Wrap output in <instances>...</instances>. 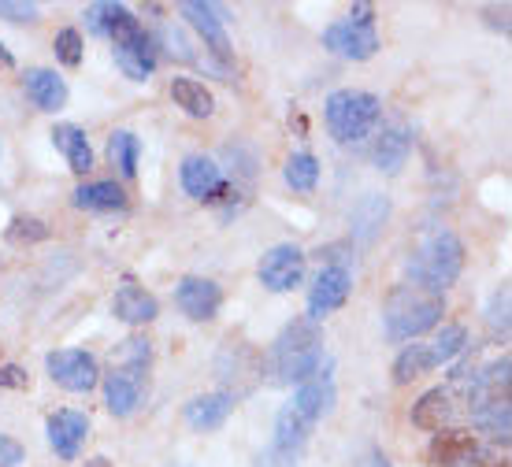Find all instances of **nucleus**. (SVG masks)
I'll list each match as a JSON object with an SVG mask.
<instances>
[{"mask_svg": "<svg viewBox=\"0 0 512 467\" xmlns=\"http://www.w3.org/2000/svg\"><path fill=\"white\" fill-rule=\"evenodd\" d=\"M175 304H179V312L190 323H208V319L219 316V308H223V290H219V282L212 278H201V275H186L175 286Z\"/></svg>", "mask_w": 512, "mask_h": 467, "instance_id": "dca6fc26", "label": "nucleus"}, {"mask_svg": "<svg viewBox=\"0 0 512 467\" xmlns=\"http://www.w3.org/2000/svg\"><path fill=\"white\" fill-rule=\"evenodd\" d=\"M49 223L38 219V215H15L8 230H4V238L12 241V245H38V241H49Z\"/></svg>", "mask_w": 512, "mask_h": 467, "instance_id": "473e14b6", "label": "nucleus"}, {"mask_svg": "<svg viewBox=\"0 0 512 467\" xmlns=\"http://www.w3.org/2000/svg\"><path fill=\"white\" fill-rule=\"evenodd\" d=\"M130 15L127 4H116V0H97L86 8V23H90L93 34H101V38H112L116 34V26L123 23Z\"/></svg>", "mask_w": 512, "mask_h": 467, "instance_id": "7c9ffc66", "label": "nucleus"}, {"mask_svg": "<svg viewBox=\"0 0 512 467\" xmlns=\"http://www.w3.org/2000/svg\"><path fill=\"white\" fill-rule=\"evenodd\" d=\"M412 286H420L427 293H442L461 278L464 271V241L449 227H435L420 234V241L412 245L409 260H405Z\"/></svg>", "mask_w": 512, "mask_h": 467, "instance_id": "f03ea898", "label": "nucleus"}, {"mask_svg": "<svg viewBox=\"0 0 512 467\" xmlns=\"http://www.w3.org/2000/svg\"><path fill=\"white\" fill-rule=\"evenodd\" d=\"M171 101L175 108L190 115V119H212L216 115V97H212V89L205 82H197V78H171Z\"/></svg>", "mask_w": 512, "mask_h": 467, "instance_id": "a878e982", "label": "nucleus"}, {"mask_svg": "<svg viewBox=\"0 0 512 467\" xmlns=\"http://www.w3.org/2000/svg\"><path fill=\"white\" fill-rule=\"evenodd\" d=\"M427 456L435 467H475V456H479V438L472 430L449 427L438 430L431 445H427Z\"/></svg>", "mask_w": 512, "mask_h": 467, "instance_id": "a211bd4d", "label": "nucleus"}, {"mask_svg": "<svg viewBox=\"0 0 512 467\" xmlns=\"http://www.w3.org/2000/svg\"><path fill=\"white\" fill-rule=\"evenodd\" d=\"M305 249L294 245V241H282V245H271L268 253L260 256L256 264V278L260 286L271 293H290L305 282Z\"/></svg>", "mask_w": 512, "mask_h": 467, "instance_id": "0eeeda50", "label": "nucleus"}, {"mask_svg": "<svg viewBox=\"0 0 512 467\" xmlns=\"http://www.w3.org/2000/svg\"><path fill=\"white\" fill-rule=\"evenodd\" d=\"M360 467H394L390 460H386V453L383 449H368V456L360 460Z\"/></svg>", "mask_w": 512, "mask_h": 467, "instance_id": "a19ab883", "label": "nucleus"}, {"mask_svg": "<svg viewBox=\"0 0 512 467\" xmlns=\"http://www.w3.org/2000/svg\"><path fill=\"white\" fill-rule=\"evenodd\" d=\"M75 208L82 212H97V215H112L127 208V190L112 182V178H101V182H82L75 193Z\"/></svg>", "mask_w": 512, "mask_h": 467, "instance_id": "4be33fe9", "label": "nucleus"}, {"mask_svg": "<svg viewBox=\"0 0 512 467\" xmlns=\"http://www.w3.org/2000/svg\"><path fill=\"white\" fill-rule=\"evenodd\" d=\"M234 412V397L227 390H216V393H201V397H193L186 404V423L193 430H219L227 423V416Z\"/></svg>", "mask_w": 512, "mask_h": 467, "instance_id": "b1692460", "label": "nucleus"}, {"mask_svg": "<svg viewBox=\"0 0 512 467\" xmlns=\"http://www.w3.org/2000/svg\"><path fill=\"white\" fill-rule=\"evenodd\" d=\"M323 45L334 56H342V60L364 64L379 52V30H375V23H349V19H342V23H331L323 30Z\"/></svg>", "mask_w": 512, "mask_h": 467, "instance_id": "2eb2a0df", "label": "nucleus"}, {"mask_svg": "<svg viewBox=\"0 0 512 467\" xmlns=\"http://www.w3.org/2000/svg\"><path fill=\"white\" fill-rule=\"evenodd\" d=\"M149 353L153 349L145 338H127L123 341V364L101 375L104 404H108L112 416L127 419L141 408L145 393H149Z\"/></svg>", "mask_w": 512, "mask_h": 467, "instance_id": "20e7f679", "label": "nucleus"}, {"mask_svg": "<svg viewBox=\"0 0 512 467\" xmlns=\"http://www.w3.org/2000/svg\"><path fill=\"white\" fill-rule=\"evenodd\" d=\"M349 293H353V271L346 264H327L316 275L312 282V290H308V316L312 323H323L327 316H334L342 304L349 301Z\"/></svg>", "mask_w": 512, "mask_h": 467, "instance_id": "ddd939ff", "label": "nucleus"}, {"mask_svg": "<svg viewBox=\"0 0 512 467\" xmlns=\"http://www.w3.org/2000/svg\"><path fill=\"white\" fill-rule=\"evenodd\" d=\"M179 178H182V190L201 204H216L231 193V182H227V175L219 171V164L212 160V156H201V152H193V156L182 160Z\"/></svg>", "mask_w": 512, "mask_h": 467, "instance_id": "4468645a", "label": "nucleus"}, {"mask_svg": "<svg viewBox=\"0 0 512 467\" xmlns=\"http://www.w3.org/2000/svg\"><path fill=\"white\" fill-rule=\"evenodd\" d=\"M45 371L67 393H90L101 382V364L86 349H56V353L45 356Z\"/></svg>", "mask_w": 512, "mask_h": 467, "instance_id": "1a4fd4ad", "label": "nucleus"}, {"mask_svg": "<svg viewBox=\"0 0 512 467\" xmlns=\"http://www.w3.org/2000/svg\"><path fill=\"white\" fill-rule=\"evenodd\" d=\"M216 375L223 386H234L231 397L238 401V393H249L256 382L264 379V360H260V353H256L253 345H245V341H227L216 360Z\"/></svg>", "mask_w": 512, "mask_h": 467, "instance_id": "f8f14e48", "label": "nucleus"}, {"mask_svg": "<svg viewBox=\"0 0 512 467\" xmlns=\"http://www.w3.org/2000/svg\"><path fill=\"white\" fill-rule=\"evenodd\" d=\"M464 345H468V330H464L461 323H449V327H442V334L431 341V356H435V367L449 364V360H457V356L464 353Z\"/></svg>", "mask_w": 512, "mask_h": 467, "instance_id": "72a5a7b5", "label": "nucleus"}, {"mask_svg": "<svg viewBox=\"0 0 512 467\" xmlns=\"http://www.w3.org/2000/svg\"><path fill=\"white\" fill-rule=\"evenodd\" d=\"M457 412H461V404H457V393L453 386H435V390H427L420 401L412 404V423L420 430H449L457 423Z\"/></svg>", "mask_w": 512, "mask_h": 467, "instance_id": "6ab92c4d", "label": "nucleus"}, {"mask_svg": "<svg viewBox=\"0 0 512 467\" xmlns=\"http://www.w3.org/2000/svg\"><path fill=\"white\" fill-rule=\"evenodd\" d=\"M412 152V134L405 127H386L379 138H375V149H372V164L386 175H394L405 167Z\"/></svg>", "mask_w": 512, "mask_h": 467, "instance_id": "bb28decb", "label": "nucleus"}, {"mask_svg": "<svg viewBox=\"0 0 512 467\" xmlns=\"http://www.w3.org/2000/svg\"><path fill=\"white\" fill-rule=\"evenodd\" d=\"M435 371V356H431V345H409L405 353L394 360V382L397 386H409V382L423 379Z\"/></svg>", "mask_w": 512, "mask_h": 467, "instance_id": "c756f323", "label": "nucleus"}, {"mask_svg": "<svg viewBox=\"0 0 512 467\" xmlns=\"http://www.w3.org/2000/svg\"><path fill=\"white\" fill-rule=\"evenodd\" d=\"M308 438H312V423L297 412L294 404H282L279 416H275L271 445L256 456V467H297L308 449Z\"/></svg>", "mask_w": 512, "mask_h": 467, "instance_id": "423d86ee", "label": "nucleus"}, {"mask_svg": "<svg viewBox=\"0 0 512 467\" xmlns=\"http://www.w3.org/2000/svg\"><path fill=\"white\" fill-rule=\"evenodd\" d=\"M349 23H375V8H372V4H353Z\"/></svg>", "mask_w": 512, "mask_h": 467, "instance_id": "ea45409f", "label": "nucleus"}, {"mask_svg": "<svg viewBox=\"0 0 512 467\" xmlns=\"http://www.w3.org/2000/svg\"><path fill=\"white\" fill-rule=\"evenodd\" d=\"M446 316V301L438 293H427L420 286H394V293L383 304V330L394 345L423 338L427 330H435Z\"/></svg>", "mask_w": 512, "mask_h": 467, "instance_id": "7ed1b4c3", "label": "nucleus"}, {"mask_svg": "<svg viewBox=\"0 0 512 467\" xmlns=\"http://www.w3.org/2000/svg\"><path fill=\"white\" fill-rule=\"evenodd\" d=\"M52 52H56V60L64 67H78L82 64V34H78L75 26H64V30L52 38Z\"/></svg>", "mask_w": 512, "mask_h": 467, "instance_id": "f704fd0d", "label": "nucleus"}, {"mask_svg": "<svg viewBox=\"0 0 512 467\" xmlns=\"http://www.w3.org/2000/svg\"><path fill=\"white\" fill-rule=\"evenodd\" d=\"M112 316L119 323H127V327H145V323H153L160 316V301L145 286H138L134 278H123L116 297H112Z\"/></svg>", "mask_w": 512, "mask_h": 467, "instance_id": "aec40b11", "label": "nucleus"}, {"mask_svg": "<svg viewBox=\"0 0 512 467\" xmlns=\"http://www.w3.org/2000/svg\"><path fill=\"white\" fill-rule=\"evenodd\" d=\"M112 49H116V64L123 67V75L134 78V82H145V78L156 71L153 41H149V34L141 30V23L134 19V15H127V19L116 26Z\"/></svg>", "mask_w": 512, "mask_h": 467, "instance_id": "6e6552de", "label": "nucleus"}, {"mask_svg": "<svg viewBox=\"0 0 512 467\" xmlns=\"http://www.w3.org/2000/svg\"><path fill=\"white\" fill-rule=\"evenodd\" d=\"M472 423L479 434H487L490 442L509 445V401H472Z\"/></svg>", "mask_w": 512, "mask_h": 467, "instance_id": "cd10ccee", "label": "nucleus"}, {"mask_svg": "<svg viewBox=\"0 0 512 467\" xmlns=\"http://www.w3.org/2000/svg\"><path fill=\"white\" fill-rule=\"evenodd\" d=\"M26 97L38 104L41 112H60L67 104V82L49 67H30L23 75Z\"/></svg>", "mask_w": 512, "mask_h": 467, "instance_id": "5701e85b", "label": "nucleus"}, {"mask_svg": "<svg viewBox=\"0 0 512 467\" xmlns=\"http://www.w3.org/2000/svg\"><path fill=\"white\" fill-rule=\"evenodd\" d=\"M301 412V416L316 427L320 419H327L334 412V404H338V382H334V360L331 356H323V364L308 375L301 386L294 390V401H290Z\"/></svg>", "mask_w": 512, "mask_h": 467, "instance_id": "9d476101", "label": "nucleus"}, {"mask_svg": "<svg viewBox=\"0 0 512 467\" xmlns=\"http://www.w3.org/2000/svg\"><path fill=\"white\" fill-rule=\"evenodd\" d=\"M487 323L494 334H501V338H509V286H501L494 297H490L487 304Z\"/></svg>", "mask_w": 512, "mask_h": 467, "instance_id": "c9c22d12", "label": "nucleus"}, {"mask_svg": "<svg viewBox=\"0 0 512 467\" xmlns=\"http://www.w3.org/2000/svg\"><path fill=\"white\" fill-rule=\"evenodd\" d=\"M0 67H15V60H12V52L0 45Z\"/></svg>", "mask_w": 512, "mask_h": 467, "instance_id": "37998d69", "label": "nucleus"}, {"mask_svg": "<svg viewBox=\"0 0 512 467\" xmlns=\"http://www.w3.org/2000/svg\"><path fill=\"white\" fill-rule=\"evenodd\" d=\"M179 12H182V19L201 34L205 49L216 56L219 64L231 67L234 49H231V38H227V19H223V12H219L216 4H208V0H182Z\"/></svg>", "mask_w": 512, "mask_h": 467, "instance_id": "9b49d317", "label": "nucleus"}, {"mask_svg": "<svg viewBox=\"0 0 512 467\" xmlns=\"http://www.w3.org/2000/svg\"><path fill=\"white\" fill-rule=\"evenodd\" d=\"M41 8L34 0H0V19L8 23H38Z\"/></svg>", "mask_w": 512, "mask_h": 467, "instance_id": "e433bc0d", "label": "nucleus"}, {"mask_svg": "<svg viewBox=\"0 0 512 467\" xmlns=\"http://www.w3.org/2000/svg\"><path fill=\"white\" fill-rule=\"evenodd\" d=\"M26 386H30V375L19 364L0 367V390H26Z\"/></svg>", "mask_w": 512, "mask_h": 467, "instance_id": "58836bf2", "label": "nucleus"}, {"mask_svg": "<svg viewBox=\"0 0 512 467\" xmlns=\"http://www.w3.org/2000/svg\"><path fill=\"white\" fill-rule=\"evenodd\" d=\"M323 364V330L312 319H294L275 334L268 349V375L271 386H301V382Z\"/></svg>", "mask_w": 512, "mask_h": 467, "instance_id": "f257e3e1", "label": "nucleus"}, {"mask_svg": "<svg viewBox=\"0 0 512 467\" xmlns=\"http://www.w3.org/2000/svg\"><path fill=\"white\" fill-rule=\"evenodd\" d=\"M323 115H327V130H331L334 141L357 145L379 127L383 101L368 89H334L327 104H323Z\"/></svg>", "mask_w": 512, "mask_h": 467, "instance_id": "39448f33", "label": "nucleus"}, {"mask_svg": "<svg viewBox=\"0 0 512 467\" xmlns=\"http://www.w3.org/2000/svg\"><path fill=\"white\" fill-rule=\"evenodd\" d=\"M138 152H141V145L130 130H116V134L108 138V156H112V164L119 167V175L123 178L138 175Z\"/></svg>", "mask_w": 512, "mask_h": 467, "instance_id": "2f4dec72", "label": "nucleus"}, {"mask_svg": "<svg viewBox=\"0 0 512 467\" xmlns=\"http://www.w3.org/2000/svg\"><path fill=\"white\" fill-rule=\"evenodd\" d=\"M86 467H112V460L108 456H93V460H86Z\"/></svg>", "mask_w": 512, "mask_h": 467, "instance_id": "79ce46f5", "label": "nucleus"}, {"mask_svg": "<svg viewBox=\"0 0 512 467\" xmlns=\"http://www.w3.org/2000/svg\"><path fill=\"white\" fill-rule=\"evenodd\" d=\"M26 464V449L15 438L0 434V467H23Z\"/></svg>", "mask_w": 512, "mask_h": 467, "instance_id": "4c0bfd02", "label": "nucleus"}, {"mask_svg": "<svg viewBox=\"0 0 512 467\" xmlns=\"http://www.w3.org/2000/svg\"><path fill=\"white\" fill-rule=\"evenodd\" d=\"M282 178H286V186L297 193H312L316 190V182H320V160L312 156V152H290L286 156V164H282Z\"/></svg>", "mask_w": 512, "mask_h": 467, "instance_id": "c85d7f7f", "label": "nucleus"}, {"mask_svg": "<svg viewBox=\"0 0 512 467\" xmlns=\"http://www.w3.org/2000/svg\"><path fill=\"white\" fill-rule=\"evenodd\" d=\"M45 434H49L52 453L60 456V460H78L82 445L90 438V416H82L75 408H56L45 419Z\"/></svg>", "mask_w": 512, "mask_h": 467, "instance_id": "f3484780", "label": "nucleus"}, {"mask_svg": "<svg viewBox=\"0 0 512 467\" xmlns=\"http://www.w3.org/2000/svg\"><path fill=\"white\" fill-rule=\"evenodd\" d=\"M390 219V201H386L383 193H364L357 204H353V212H349V230H353V238L360 245H368V241L379 238V230L383 223Z\"/></svg>", "mask_w": 512, "mask_h": 467, "instance_id": "412c9836", "label": "nucleus"}, {"mask_svg": "<svg viewBox=\"0 0 512 467\" xmlns=\"http://www.w3.org/2000/svg\"><path fill=\"white\" fill-rule=\"evenodd\" d=\"M52 145L64 152L67 167H71L75 175H90L93 171V149L82 127H75V123H56V127H52Z\"/></svg>", "mask_w": 512, "mask_h": 467, "instance_id": "393cba45", "label": "nucleus"}]
</instances>
